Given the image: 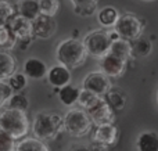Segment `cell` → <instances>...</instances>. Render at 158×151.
<instances>
[{
    "label": "cell",
    "instance_id": "obj_1",
    "mask_svg": "<svg viewBox=\"0 0 158 151\" xmlns=\"http://www.w3.org/2000/svg\"><path fill=\"white\" fill-rule=\"evenodd\" d=\"M56 58L58 64H63L69 69H75L86 63L87 51L81 40L71 38L63 40L57 46Z\"/></svg>",
    "mask_w": 158,
    "mask_h": 151
},
{
    "label": "cell",
    "instance_id": "obj_2",
    "mask_svg": "<svg viewBox=\"0 0 158 151\" xmlns=\"http://www.w3.org/2000/svg\"><path fill=\"white\" fill-rule=\"evenodd\" d=\"M0 129L8 133L14 140L25 137L29 132V121L27 112L7 107L0 112Z\"/></svg>",
    "mask_w": 158,
    "mask_h": 151
},
{
    "label": "cell",
    "instance_id": "obj_3",
    "mask_svg": "<svg viewBox=\"0 0 158 151\" xmlns=\"http://www.w3.org/2000/svg\"><path fill=\"white\" fill-rule=\"evenodd\" d=\"M63 128V118L54 112H38L33 118L32 130L35 137L46 141L53 139Z\"/></svg>",
    "mask_w": 158,
    "mask_h": 151
},
{
    "label": "cell",
    "instance_id": "obj_4",
    "mask_svg": "<svg viewBox=\"0 0 158 151\" xmlns=\"http://www.w3.org/2000/svg\"><path fill=\"white\" fill-rule=\"evenodd\" d=\"M92 119L86 111L72 108L63 118V128L74 137H83L92 129Z\"/></svg>",
    "mask_w": 158,
    "mask_h": 151
},
{
    "label": "cell",
    "instance_id": "obj_5",
    "mask_svg": "<svg viewBox=\"0 0 158 151\" xmlns=\"http://www.w3.org/2000/svg\"><path fill=\"white\" fill-rule=\"evenodd\" d=\"M83 46L87 51V55H93L96 58H101L110 51L112 43L111 33L103 29H96L87 33L83 39Z\"/></svg>",
    "mask_w": 158,
    "mask_h": 151
},
{
    "label": "cell",
    "instance_id": "obj_6",
    "mask_svg": "<svg viewBox=\"0 0 158 151\" xmlns=\"http://www.w3.org/2000/svg\"><path fill=\"white\" fill-rule=\"evenodd\" d=\"M114 27L117 35L122 39H126V40L139 38L143 32V22L133 14H122V15H119Z\"/></svg>",
    "mask_w": 158,
    "mask_h": 151
},
{
    "label": "cell",
    "instance_id": "obj_7",
    "mask_svg": "<svg viewBox=\"0 0 158 151\" xmlns=\"http://www.w3.org/2000/svg\"><path fill=\"white\" fill-rule=\"evenodd\" d=\"M86 112L94 125L111 124L115 118V111L107 103V100L101 96L96 100L94 104L90 105L89 108H86Z\"/></svg>",
    "mask_w": 158,
    "mask_h": 151
},
{
    "label": "cell",
    "instance_id": "obj_8",
    "mask_svg": "<svg viewBox=\"0 0 158 151\" xmlns=\"http://www.w3.org/2000/svg\"><path fill=\"white\" fill-rule=\"evenodd\" d=\"M82 88L86 90L92 92V93L97 94V96H104L110 88H111V82H110V76H107L103 71H93L85 76Z\"/></svg>",
    "mask_w": 158,
    "mask_h": 151
},
{
    "label": "cell",
    "instance_id": "obj_9",
    "mask_svg": "<svg viewBox=\"0 0 158 151\" xmlns=\"http://www.w3.org/2000/svg\"><path fill=\"white\" fill-rule=\"evenodd\" d=\"M100 68L107 76L111 78H121L125 74L126 69V60L118 57V55L112 54V53H107L106 55L100 58Z\"/></svg>",
    "mask_w": 158,
    "mask_h": 151
},
{
    "label": "cell",
    "instance_id": "obj_10",
    "mask_svg": "<svg viewBox=\"0 0 158 151\" xmlns=\"http://www.w3.org/2000/svg\"><path fill=\"white\" fill-rule=\"evenodd\" d=\"M15 38V40H31L32 38V21L27 19L25 17L15 14L6 24Z\"/></svg>",
    "mask_w": 158,
    "mask_h": 151
},
{
    "label": "cell",
    "instance_id": "obj_11",
    "mask_svg": "<svg viewBox=\"0 0 158 151\" xmlns=\"http://www.w3.org/2000/svg\"><path fill=\"white\" fill-rule=\"evenodd\" d=\"M57 24L54 17L39 14L32 21V35L39 39H49L56 33Z\"/></svg>",
    "mask_w": 158,
    "mask_h": 151
},
{
    "label": "cell",
    "instance_id": "obj_12",
    "mask_svg": "<svg viewBox=\"0 0 158 151\" xmlns=\"http://www.w3.org/2000/svg\"><path fill=\"white\" fill-rule=\"evenodd\" d=\"M46 76L49 83L56 89H60L71 82V71L63 64H58V65H54L50 69H47Z\"/></svg>",
    "mask_w": 158,
    "mask_h": 151
},
{
    "label": "cell",
    "instance_id": "obj_13",
    "mask_svg": "<svg viewBox=\"0 0 158 151\" xmlns=\"http://www.w3.org/2000/svg\"><path fill=\"white\" fill-rule=\"evenodd\" d=\"M94 140L103 143L104 146H114L118 140V129L111 124H101L97 125L94 133Z\"/></svg>",
    "mask_w": 158,
    "mask_h": 151
},
{
    "label": "cell",
    "instance_id": "obj_14",
    "mask_svg": "<svg viewBox=\"0 0 158 151\" xmlns=\"http://www.w3.org/2000/svg\"><path fill=\"white\" fill-rule=\"evenodd\" d=\"M24 74L31 79H43L47 74V65L39 58H28L24 63Z\"/></svg>",
    "mask_w": 158,
    "mask_h": 151
},
{
    "label": "cell",
    "instance_id": "obj_15",
    "mask_svg": "<svg viewBox=\"0 0 158 151\" xmlns=\"http://www.w3.org/2000/svg\"><path fill=\"white\" fill-rule=\"evenodd\" d=\"M17 71V61L8 51L0 49V80H7Z\"/></svg>",
    "mask_w": 158,
    "mask_h": 151
},
{
    "label": "cell",
    "instance_id": "obj_16",
    "mask_svg": "<svg viewBox=\"0 0 158 151\" xmlns=\"http://www.w3.org/2000/svg\"><path fill=\"white\" fill-rule=\"evenodd\" d=\"M129 43H131V55H135V57H147L153 50L151 42L143 38L142 35L136 39L129 40Z\"/></svg>",
    "mask_w": 158,
    "mask_h": 151
},
{
    "label": "cell",
    "instance_id": "obj_17",
    "mask_svg": "<svg viewBox=\"0 0 158 151\" xmlns=\"http://www.w3.org/2000/svg\"><path fill=\"white\" fill-rule=\"evenodd\" d=\"M137 150L140 151H158V133L146 130L137 137Z\"/></svg>",
    "mask_w": 158,
    "mask_h": 151
},
{
    "label": "cell",
    "instance_id": "obj_18",
    "mask_svg": "<svg viewBox=\"0 0 158 151\" xmlns=\"http://www.w3.org/2000/svg\"><path fill=\"white\" fill-rule=\"evenodd\" d=\"M104 99L107 100L111 108L114 111H121L125 108L126 105V96L123 92H121L119 89H114V88H110L107 90V93L104 94Z\"/></svg>",
    "mask_w": 158,
    "mask_h": 151
},
{
    "label": "cell",
    "instance_id": "obj_19",
    "mask_svg": "<svg viewBox=\"0 0 158 151\" xmlns=\"http://www.w3.org/2000/svg\"><path fill=\"white\" fill-rule=\"evenodd\" d=\"M18 14L29 21H33L40 14L38 0H21L18 4Z\"/></svg>",
    "mask_w": 158,
    "mask_h": 151
},
{
    "label": "cell",
    "instance_id": "obj_20",
    "mask_svg": "<svg viewBox=\"0 0 158 151\" xmlns=\"http://www.w3.org/2000/svg\"><path fill=\"white\" fill-rule=\"evenodd\" d=\"M79 92H81V89L75 88V86H72V85H69L68 83V85L60 88V92H58V99H60V101L63 103L64 105L71 107V105H74L75 103L78 101Z\"/></svg>",
    "mask_w": 158,
    "mask_h": 151
},
{
    "label": "cell",
    "instance_id": "obj_21",
    "mask_svg": "<svg viewBox=\"0 0 158 151\" xmlns=\"http://www.w3.org/2000/svg\"><path fill=\"white\" fill-rule=\"evenodd\" d=\"M118 17H119V14H118L117 8L111 7V6H107V7H103L100 11L97 13V19L98 22H100L103 27L106 28H110V27H114L115 22H117Z\"/></svg>",
    "mask_w": 158,
    "mask_h": 151
},
{
    "label": "cell",
    "instance_id": "obj_22",
    "mask_svg": "<svg viewBox=\"0 0 158 151\" xmlns=\"http://www.w3.org/2000/svg\"><path fill=\"white\" fill-rule=\"evenodd\" d=\"M110 53H112V54H115V55H118V57L128 61L129 57H131V43H129V40L122 39V38L115 39L111 43Z\"/></svg>",
    "mask_w": 158,
    "mask_h": 151
},
{
    "label": "cell",
    "instance_id": "obj_23",
    "mask_svg": "<svg viewBox=\"0 0 158 151\" xmlns=\"http://www.w3.org/2000/svg\"><path fill=\"white\" fill-rule=\"evenodd\" d=\"M17 151H47L49 147L43 143V140L38 137L24 139L15 146Z\"/></svg>",
    "mask_w": 158,
    "mask_h": 151
},
{
    "label": "cell",
    "instance_id": "obj_24",
    "mask_svg": "<svg viewBox=\"0 0 158 151\" xmlns=\"http://www.w3.org/2000/svg\"><path fill=\"white\" fill-rule=\"evenodd\" d=\"M79 15H92L98 4V0H69Z\"/></svg>",
    "mask_w": 158,
    "mask_h": 151
},
{
    "label": "cell",
    "instance_id": "obj_25",
    "mask_svg": "<svg viewBox=\"0 0 158 151\" xmlns=\"http://www.w3.org/2000/svg\"><path fill=\"white\" fill-rule=\"evenodd\" d=\"M15 42H17L15 38L10 32L7 25H0V49L3 50L13 49Z\"/></svg>",
    "mask_w": 158,
    "mask_h": 151
},
{
    "label": "cell",
    "instance_id": "obj_26",
    "mask_svg": "<svg viewBox=\"0 0 158 151\" xmlns=\"http://www.w3.org/2000/svg\"><path fill=\"white\" fill-rule=\"evenodd\" d=\"M38 4H39L40 14L52 15V17H54L57 14L58 7H60L58 0H38Z\"/></svg>",
    "mask_w": 158,
    "mask_h": 151
},
{
    "label": "cell",
    "instance_id": "obj_27",
    "mask_svg": "<svg viewBox=\"0 0 158 151\" xmlns=\"http://www.w3.org/2000/svg\"><path fill=\"white\" fill-rule=\"evenodd\" d=\"M7 104H8L10 108H17V110H21V111H27L28 107H29V101H28V99L21 93L11 94L10 99L7 100Z\"/></svg>",
    "mask_w": 158,
    "mask_h": 151
},
{
    "label": "cell",
    "instance_id": "obj_28",
    "mask_svg": "<svg viewBox=\"0 0 158 151\" xmlns=\"http://www.w3.org/2000/svg\"><path fill=\"white\" fill-rule=\"evenodd\" d=\"M15 8L7 0H0V25H6L13 15H15Z\"/></svg>",
    "mask_w": 158,
    "mask_h": 151
},
{
    "label": "cell",
    "instance_id": "obj_29",
    "mask_svg": "<svg viewBox=\"0 0 158 151\" xmlns=\"http://www.w3.org/2000/svg\"><path fill=\"white\" fill-rule=\"evenodd\" d=\"M100 96H97V94L92 93V92L86 90V89H82L81 92H79V97H78V103L81 104V107H83V110H86V108H89L90 105H93L96 103V100L98 99Z\"/></svg>",
    "mask_w": 158,
    "mask_h": 151
},
{
    "label": "cell",
    "instance_id": "obj_30",
    "mask_svg": "<svg viewBox=\"0 0 158 151\" xmlns=\"http://www.w3.org/2000/svg\"><path fill=\"white\" fill-rule=\"evenodd\" d=\"M8 85L13 89V92H19L27 86V76L25 74H19V72H14L10 78H8Z\"/></svg>",
    "mask_w": 158,
    "mask_h": 151
},
{
    "label": "cell",
    "instance_id": "obj_31",
    "mask_svg": "<svg viewBox=\"0 0 158 151\" xmlns=\"http://www.w3.org/2000/svg\"><path fill=\"white\" fill-rule=\"evenodd\" d=\"M15 150V140L8 133L0 129V151H13Z\"/></svg>",
    "mask_w": 158,
    "mask_h": 151
},
{
    "label": "cell",
    "instance_id": "obj_32",
    "mask_svg": "<svg viewBox=\"0 0 158 151\" xmlns=\"http://www.w3.org/2000/svg\"><path fill=\"white\" fill-rule=\"evenodd\" d=\"M11 94H13V89L10 88V85L6 83L4 80H0V108L7 103Z\"/></svg>",
    "mask_w": 158,
    "mask_h": 151
},
{
    "label": "cell",
    "instance_id": "obj_33",
    "mask_svg": "<svg viewBox=\"0 0 158 151\" xmlns=\"http://www.w3.org/2000/svg\"><path fill=\"white\" fill-rule=\"evenodd\" d=\"M90 150H107V146H104V144L100 143V141H96L94 140V144L90 147Z\"/></svg>",
    "mask_w": 158,
    "mask_h": 151
},
{
    "label": "cell",
    "instance_id": "obj_34",
    "mask_svg": "<svg viewBox=\"0 0 158 151\" xmlns=\"http://www.w3.org/2000/svg\"><path fill=\"white\" fill-rule=\"evenodd\" d=\"M143 2H154V0H143Z\"/></svg>",
    "mask_w": 158,
    "mask_h": 151
},
{
    "label": "cell",
    "instance_id": "obj_35",
    "mask_svg": "<svg viewBox=\"0 0 158 151\" xmlns=\"http://www.w3.org/2000/svg\"><path fill=\"white\" fill-rule=\"evenodd\" d=\"M157 101H158V92H157Z\"/></svg>",
    "mask_w": 158,
    "mask_h": 151
}]
</instances>
